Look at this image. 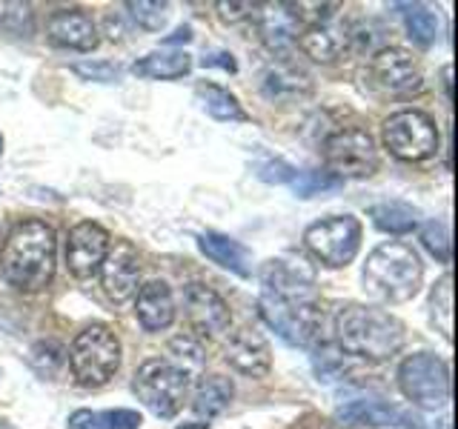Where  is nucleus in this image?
<instances>
[{
    "instance_id": "obj_22",
    "label": "nucleus",
    "mask_w": 458,
    "mask_h": 429,
    "mask_svg": "<svg viewBox=\"0 0 458 429\" xmlns=\"http://www.w3.org/2000/svg\"><path fill=\"white\" fill-rule=\"evenodd\" d=\"M198 247L204 252L209 261H215L218 266L235 272L241 278H250L252 275V255L243 243L233 240L229 235L221 232H204L198 238Z\"/></svg>"
},
{
    "instance_id": "obj_28",
    "label": "nucleus",
    "mask_w": 458,
    "mask_h": 429,
    "mask_svg": "<svg viewBox=\"0 0 458 429\" xmlns=\"http://www.w3.org/2000/svg\"><path fill=\"white\" fill-rule=\"evenodd\" d=\"M307 89H310V83H307L304 72H295V69H286V66H272L264 75V95L272 100L295 97Z\"/></svg>"
},
{
    "instance_id": "obj_31",
    "label": "nucleus",
    "mask_w": 458,
    "mask_h": 429,
    "mask_svg": "<svg viewBox=\"0 0 458 429\" xmlns=\"http://www.w3.org/2000/svg\"><path fill=\"white\" fill-rule=\"evenodd\" d=\"M344 181H338L335 175H329V172H298L290 178V186L298 198H312V195H321V192H329V189H338Z\"/></svg>"
},
{
    "instance_id": "obj_29",
    "label": "nucleus",
    "mask_w": 458,
    "mask_h": 429,
    "mask_svg": "<svg viewBox=\"0 0 458 429\" xmlns=\"http://www.w3.org/2000/svg\"><path fill=\"white\" fill-rule=\"evenodd\" d=\"M404 26H407V35L415 46H433L436 38H438V14L433 9H427L421 4L407 6L404 12Z\"/></svg>"
},
{
    "instance_id": "obj_35",
    "label": "nucleus",
    "mask_w": 458,
    "mask_h": 429,
    "mask_svg": "<svg viewBox=\"0 0 458 429\" xmlns=\"http://www.w3.org/2000/svg\"><path fill=\"white\" fill-rule=\"evenodd\" d=\"M0 26L12 32H32V9L26 4H0Z\"/></svg>"
},
{
    "instance_id": "obj_4",
    "label": "nucleus",
    "mask_w": 458,
    "mask_h": 429,
    "mask_svg": "<svg viewBox=\"0 0 458 429\" xmlns=\"http://www.w3.org/2000/svg\"><path fill=\"white\" fill-rule=\"evenodd\" d=\"M69 366L81 386H104L121 366V341L106 324H92L75 335L69 347Z\"/></svg>"
},
{
    "instance_id": "obj_40",
    "label": "nucleus",
    "mask_w": 458,
    "mask_h": 429,
    "mask_svg": "<svg viewBox=\"0 0 458 429\" xmlns=\"http://www.w3.org/2000/svg\"><path fill=\"white\" fill-rule=\"evenodd\" d=\"M178 40H192V29L190 26H183V29H178V32L175 35H172V38H166V43H178Z\"/></svg>"
},
{
    "instance_id": "obj_10",
    "label": "nucleus",
    "mask_w": 458,
    "mask_h": 429,
    "mask_svg": "<svg viewBox=\"0 0 458 429\" xmlns=\"http://www.w3.org/2000/svg\"><path fill=\"white\" fill-rule=\"evenodd\" d=\"M324 164L329 175H335L338 181L369 178L378 169L376 140L364 129H338L335 135L324 140Z\"/></svg>"
},
{
    "instance_id": "obj_15",
    "label": "nucleus",
    "mask_w": 458,
    "mask_h": 429,
    "mask_svg": "<svg viewBox=\"0 0 458 429\" xmlns=\"http://www.w3.org/2000/svg\"><path fill=\"white\" fill-rule=\"evenodd\" d=\"M98 272H100V283H104V292L114 304H126V300H132L140 290L138 252L132 249V243H126V240H118L114 247H109Z\"/></svg>"
},
{
    "instance_id": "obj_11",
    "label": "nucleus",
    "mask_w": 458,
    "mask_h": 429,
    "mask_svg": "<svg viewBox=\"0 0 458 429\" xmlns=\"http://www.w3.org/2000/svg\"><path fill=\"white\" fill-rule=\"evenodd\" d=\"M338 6H324V12L315 14V21H310L298 35V46L307 57L321 63H333L347 52L352 40V29L338 18Z\"/></svg>"
},
{
    "instance_id": "obj_9",
    "label": "nucleus",
    "mask_w": 458,
    "mask_h": 429,
    "mask_svg": "<svg viewBox=\"0 0 458 429\" xmlns=\"http://www.w3.org/2000/svg\"><path fill=\"white\" fill-rule=\"evenodd\" d=\"M304 247L315 261L329 269H341L352 264L361 249V223L352 214H333V218L315 221L304 232Z\"/></svg>"
},
{
    "instance_id": "obj_2",
    "label": "nucleus",
    "mask_w": 458,
    "mask_h": 429,
    "mask_svg": "<svg viewBox=\"0 0 458 429\" xmlns=\"http://www.w3.org/2000/svg\"><path fill=\"white\" fill-rule=\"evenodd\" d=\"M341 352L364 361H386L404 347V324L378 307L347 304L341 307L333 324Z\"/></svg>"
},
{
    "instance_id": "obj_34",
    "label": "nucleus",
    "mask_w": 458,
    "mask_h": 429,
    "mask_svg": "<svg viewBox=\"0 0 458 429\" xmlns=\"http://www.w3.org/2000/svg\"><path fill=\"white\" fill-rule=\"evenodd\" d=\"M169 361H175L181 369H186L192 375V369H198L200 366V361H204V349H200V343L195 341V338H190V335H181V338H175L169 343Z\"/></svg>"
},
{
    "instance_id": "obj_7",
    "label": "nucleus",
    "mask_w": 458,
    "mask_h": 429,
    "mask_svg": "<svg viewBox=\"0 0 458 429\" xmlns=\"http://www.w3.org/2000/svg\"><path fill=\"white\" fill-rule=\"evenodd\" d=\"M384 147L393 157L407 164H421L438 152V126L421 109H401L384 121Z\"/></svg>"
},
{
    "instance_id": "obj_19",
    "label": "nucleus",
    "mask_w": 458,
    "mask_h": 429,
    "mask_svg": "<svg viewBox=\"0 0 458 429\" xmlns=\"http://www.w3.org/2000/svg\"><path fill=\"white\" fill-rule=\"evenodd\" d=\"M255 21H258V32H261V40L272 52H286L298 43L301 35V6L295 4H264L255 6Z\"/></svg>"
},
{
    "instance_id": "obj_36",
    "label": "nucleus",
    "mask_w": 458,
    "mask_h": 429,
    "mask_svg": "<svg viewBox=\"0 0 458 429\" xmlns=\"http://www.w3.org/2000/svg\"><path fill=\"white\" fill-rule=\"evenodd\" d=\"M75 72L78 75H83V78H92V80H104V83H112V80H118V66H112V63H78L75 66Z\"/></svg>"
},
{
    "instance_id": "obj_23",
    "label": "nucleus",
    "mask_w": 458,
    "mask_h": 429,
    "mask_svg": "<svg viewBox=\"0 0 458 429\" xmlns=\"http://www.w3.org/2000/svg\"><path fill=\"white\" fill-rule=\"evenodd\" d=\"M235 386L224 375H207L200 378L192 395V412L198 418H218L221 412H226V407L233 404Z\"/></svg>"
},
{
    "instance_id": "obj_25",
    "label": "nucleus",
    "mask_w": 458,
    "mask_h": 429,
    "mask_svg": "<svg viewBox=\"0 0 458 429\" xmlns=\"http://www.w3.org/2000/svg\"><path fill=\"white\" fill-rule=\"evenodd\" d=\"M369 218L381 232L407 235L419 226V209H412L410 204H401V200H384V204L369 206Z\"/></svg>"
},
{
    "instance_id": "obj_13",
    "label": "nucleus",
    "mask_w": 458,
    "mask_h": 429,
    "mask_svg": "<svg viewBox=\"0 0 458 429\" xmlns=\"http://www.w3.org/2000/svg\"><path fill=\"white\" fill-rule=\"evenodd\" d=\"M183 309H186V321L192 324V329L204 338H218L224 335L229 324H233V315H229L226 300L212 290L207 283H186L183 290Z\"/></svg>"
},
{
    "instance_id": "obj_33",
    "label": "nucleus",
    "mask_w": 458,
    "mask_h": 429,
    "mask_svg": "<svg viewBox=\"0 0 458 429\" xmlns=\"http://www.w3.org/2000/svg\"><path fill=\"white\" fill-rule=\"evenodd\" d=\"M129 18L147 32H161L169 18V4H149V0H138V4H126Z\"/></svg>"
},
{
    "instance_id": "obj_1",
    "label": "nucleus",
    "mask_w": 458,
    "mask_h": 429,
    "mask_svg": "<svg viewBox=\"0 0 458 429\" xmlns=\"http://www.w3.org/2000/svg\"><path fill=\"white\" fill-rule=\"evenodd\" d=\"M57 238L47 221H21L0 249V272L18 292H40L55 278Z\"/></svg>"
},
{
    "instance_id": "obj_6",
    "label": "nucleus",
    "mask_w": 458,
    "mask_h": 429,
    "mask_svg": "<svg viewBox=\"0 0 458 429\" xmlns=\"http://www.w3.org/2000/svg\"><path fill=\"white\" fill-rule=\"evenodd\" d=\"M190 372L169 358H152L138 369L132 390L140 398V404L152 409L157 418H175L186 392H190Z\"/></svg>"
},
{
    "instance_id": "obj_38",
    "label": "nucleus",
    "mask_w": 458,
    "mask_h": 429,
    "mask_svg": "<svg viewBox=\"0 0 458 429\" xmlns=\"http://www.w3.org/2000/svg\"><path fill=\"white\" fill-rule=\"evenodd\" d=\"M221 14L226 21H241V18H252L255 6L252 4H218Z\"/></svg>"
},
{
    "instance_id": "obj_24",
    "label": "nucleus",
    "mask_w": 458,
    "mask_h": 429,
    "mask_svg": "<svg viewBox=\"0 0 458 429\" xmlns=\"http://www.w3.org/2000/svg\"><path fill=\"white\" fill-rule=\"evenodd\" d=\"M190 69H192V57L186 52H149L132 66L138 78H149V80H178L183 75H190Z\"/></svg>"
},
{
    "instance_id": "obj_18",
    "label": "nucleus",
    "mask_w": 458,
    "mask_h": 429,
    "mask_svg": "<svg viewBox=\"0 0 458 429\" xmlns=\"http://www.w3.org/2000/svg\"><path fill=\"white\" fill-rule=\"evenodd\" d=\"M226 364L247 378H267L272 369V349L258 329L243 326L226 341Z\"/></svg>"
},
{
    "instance_id": "obj_5",
    "label": "nucleus",
    "mask_w": 458,
    "mask_h": 429,
    "mask_svg": "<svg viewBox=\"0 0 458 429\" xmlns=\"http://www.w3.org/2000/svg\"><path fill=\"white\" fill-rule=\"evenodd\" d=\"M261 318L269 329H276L290 347H312L324 332V312L312 298H276L261 295L258 300Z\"/></svg>"
},
{
    "instance_id": "obj_30",
    "label": "nucleus",
    "mask_w": 458,
    "mask_h": 429,
    "mask_svg": "<svg viewBox=\"0 0 458 429\" xmlns=\"http://www.w3.org/2000/svg\"><path fill=\"white\" fill-rule=\"evenodd\" d=\"M429 307H433V321L441 329L444 338H453V275L447 272L438 286L433 290V298H429Z\"/></svg>"
},
{
    "instance_id": "obj_41",
    "label": "nucleus",
    "mask_w": 458,
    "mask_h": 429,
    "mask_svg": "<svg viewBox=\"0 0 458 429\" xmlns=\"http://www.w3.org/2000/svg\"><path fill=\"white\" fill-rule=\"evenodd\" d=\"M0 155H4V135H0Z\"/></svg>"
},
{
    "instance_id": "obj_17",
    "label": "nucleus",
    "mask_w": 458,
    "mask_h": 429,
    "mask_svg": "<svg viewBox=\"0 0 458 429\" xmlns=\"http://www.w3.org/2000/svg\"><path fill=\"white\" fill-rule=\"evenodd\" d=\"M338 421L350 426H381V429H424L421 415L395 407L390 400H350L338 409Z\"/></svg>"
},
{
    "instance_id": "obj_27",
    "label": "nucleus",
    "mask_w": 458,
    "mask_h": 429,
    "mask_svg": "<svg viewBox=\"0 0 458 429\" xmlns=\"http://www.w3.org/2000/svg\"><path fill=\"white\" fill-rule=\"evenodd\" d=\"M198 97H200V104H204V109L212 114L215 121H229V123L247 121V112H243V106L238 104V97L233 92L221 89V86H215V83L200 86Z\"/></svg>"
},
{
    "instance_id": "obj_3",
    "label": "nucleus",
    "mask_w": 458,
    "mask_h": 429,
    "mask_svg": "<svg viewBox=\"0 0 458 429\" xmlns=\"http://www.w3.org/2000/svg\"><path fill=\"white\" fill-rule=\"evenodd\" d=\"M364 290L381 304H407L415 298L424 278V264L419 252L404 240H386L367 255Z\"/></svg>"
},
{
    "instance_id": "obj_37",
    "label": "nucleus",
    "mask_w": 458,
    "mask_h": 429,
    "mask_svg": "<svg viewBox=\"0 0 458 429\" xmlns=\"http://www.w3.org/2000/svg\"><path fill=\"white\" fill-rule=\"evenodd\" d=\"M295 175V169L284 161H269L258 169V178L261 181H269V183H290V178Z\"/></svg>"
},
{
    "instance_id": "obj_21",
    "label": "nucleus",
    "mask_w": 458,
    "mask_h": 429,
    "mask_svg": "<svg viewBox=\"0 0 458 429\" xmlns=\"http://www.w3.org/2000/svg\"><path fill=\"white\" fill-rule=\"evenodd\" d=\"M135 315L143 329L161 332L175 321V295H172L166 281H149L143 283L135 295Z\"/></svg>"
},
{
    "instance_id": "obj_14",
    "label": "nucleus",
    "mask_w": 458,
    "mask_h": 429,
    "mask_svg": "<svg viewBox=\"0 0 458 429\" xmlns=\"http://www.w3.org/2000/svg\"><path fill=\"white\" fill-rule=\"evenodd\" d=\"M264 295L276 298H312L315 269L301 255H281L261 266Z\"/></svg>"
},
{
    "instance_id": "obj_16",
    "label": "nucleus",
    "mask_w": 458,
    "mask_h": 429,
    "mask_svg": "<svg viewBox=\"0 0 458 429\" xmlns=\"http://www.w3.org/2000/svg\"><path fill=\"white\" fill-rule=\"evenodd\" d=\"M109 252V232L95 221H83L69 229L66 238V264L78 278H92Z\"/></svg>"
},
{
    "instance_id": "obj_8",
    "label": "nucleus",
    "mask_w": 458,
    "mask_h": 429,
    "mask_svg": "<svg viewBox=\"0 0 458 429\" xmlns=\"http://www.w3.org/2000/svg\"><path fill=\"white\" fill-rule=\"evenodd\" d=\"M398 386L421 409H441L450 400V366L433 352H415L398 366Z\"/></svg>"
},
{
    "instance_id": "obj_12",
    "label": "nucleus",
    "mask_w": 458,
    "mask_h": 429,
    "mask_svg": "<svg viewBox=\"0 0 458 429\" xmlns=\"http://www.w3.org/2000/svg\"><path fill=\"white\" fill-rule=\"evenodd\" d=\"M369 75L378 89L386 95H415L424 86L419 63L412 61V55L407 49L398 46H384L372 55Z\"/></svg>"
},
{
    "instance_id": "obj_39",
    "label": "nucleus",
    "mask_w": 458,
    "mask_h": 429,
    "mask_svg": "<svg viewBox=\"0 0 458 429\" xmlns=\"http://www.w3.org/2000/svg\"><path fill=\"white\" fill-rule=\"evenodd\" d=\"M200 63H204V66H221V69H226V72H235L233 55H226V52H212V55H207Z\"/></svg>"
},
{
    "instance_id": "obj_20",
    "label": "nucleus",
    "mask_w": 458,
    "mask_h": 429,
    "mask_svg": "<svg viewBox=\"0 0 458 429\" xmlns=\"http://www.w3.org/2000/svg\"><path fill=\"white\" fill-rule=\"evenodd\" d=\"M47 35L55 46L75 52H92L100 40L95 21L83 9H57L47 23Z\"/></svg>"
},
{
    "instance_id": "obj_32",
    "label": "nucleus",
    "mask_w": 458,
    "mask_h": 429,
    "mask_svg": "<svg viewBox=\"0 0 458 429\" xmlns=\"http://www.w3.org/2000/svg\"><path fill=\"white\" fill-rule=\"evenodd\" d=\"M421 243L427 247V252L441 264H450L453 257V240H450V229L441 221H429L421 226Z\"/></svg>"
},
{
    "instance_id": "obj_26",
    "label": "nucleus",
    "mask_w": 458,
    "mask_h": 429,
    "mask_svg": "<svg viewBox=\"0 0 458 429\" xmlns=\"http://www.w3.org/2000/svg\"><path fill=\"white\" fill-rule=\"evenodd\" d=\"M140 415L132 409H78L69 415V429H138Z\"/></svg>"
}]
</instances>
